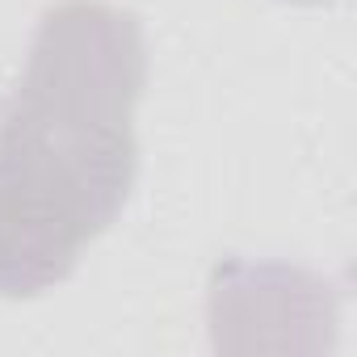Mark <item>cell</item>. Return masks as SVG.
Returning a JSON list of instances; mask_svg holds the SVG:
<instances>
[{
  "mask_svg": "<svg viewBox=\"0 0 357 357\" xmlns=\"http://www.w3.org/2000/svg\"><path fill=\"white\" fill-rule=\"evenodd\" d=\"M143 89L135 13L59 0L38 17L22 80L0 105V298L55 290L118 223L139 176Z\"/></svg>",
  "mask_w": 357,
  "mask_h": 357,
  "instance_id": "6da1fadb",
  "label": "cell"
},
{
  "mask_svg": "<svg viewBox=\"0 0 357 357\" xmlns=\"http://www.w3.org/2000/svg\"><path fill=\"white\" fill-rule=\"evenodd\" d=\"M290 5H324V0H290Z\"/></svg>",
  "mask_w": 357,
  "mask_h": 357,
  "instance_id": "7a4b0ae2",
  "label": "cell"
}]
</instances>
